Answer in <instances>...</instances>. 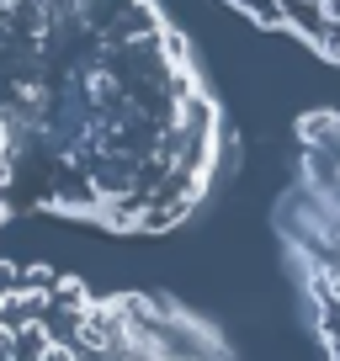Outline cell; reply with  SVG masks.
<instances>
[{"instance_id":"cell-1","label":"cell","mask_w":340,"mask_h":361,"mask_svg":"<svg viewBox=\"0 0 340 361\" xmlns=\"http://www.w3.org/2000/svg\"><path fill=\"white\" fill-rule=\"evenodd\" d=\"M218 159V106L154 0H0V224L159 234Z\"/></svg>"},{"instance_id":"cell-2","label":"cell","mask_w":340,"mask_h":361,"mask_svg":"<svg viewBox=\"0 0 340 361\" xmlns=\"http://www.w3.org/2000/svg\"><path fill=\"white\" fill-rule=\"evenodd\" d=\"M0 361H234L186 308L0 266Z\"/></svg>"},{"instance_id":"cell-3","label":"cell","mask_w":340,"mask_h":361,"mask_svg":"<svg viewBox=\"0 0 340 361\" xmlns=\"http://www.w3.org/2000/svg\"><path fill=\"white\" fill-rule=\"evenodd\" d=\"M282 234L324 361H340V112H319L298 128V176L282 197Z\"/></svg>"},{"instance_id":"cell-4","label":"cell","mask_w":340,"mask_h":361,"mask_svg":"<svg viewBox=\"0 0 340 361\" xmlns=\"http://www.w3.org/2000/svg\"><path fill=\"white\" fill-rule=\"evenodd\" d=\"M229 6L340 64V0H229Z\"/></svg>"}]
</instances>
